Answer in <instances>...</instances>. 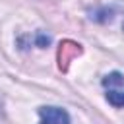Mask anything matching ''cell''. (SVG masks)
<instances>
[{"mask_svg":"<svg viewBox=\"0 0 124 124\" xmlns=\"http://www.w3.org/2000/svg\"><path fill=\"white\" fill-rule=\"evenodd\" d=\"M103 85L107 89V101L116 108H124V76L112 72L103 78Z\"/></svg>","mask_w":124,"mask_h":124,"instance_id":"6da1fadb","label":"cell"},{"mask_svg":"<svg viewBox=\"0 0 124 124\" xmlns=\"http://www.w3.org/2000/svg\"><path fill=\"white\" fill-rule=\"evenodd\" d=\"M39 118V124H70L68 112L60 107H41Z\"/></svg>","mask_w":124,"mask_h":124,"instance_id":"7a4b0ae2","label":"cell"},{"mask_svg":"<svg viewBox=\"0 0 124 124\" xmlns=\"http://www.w3.org/2000/svg\"><path fill=\"white\" fill-rule=\"evenodd\" d=\"M81 54V45L74 41H62L58 46V66L60 70H68V64Z\"/></svg>","mask_w":124,"mask_h":124,"instance_id":"3957f363","label":"cell"}]
</instances>
